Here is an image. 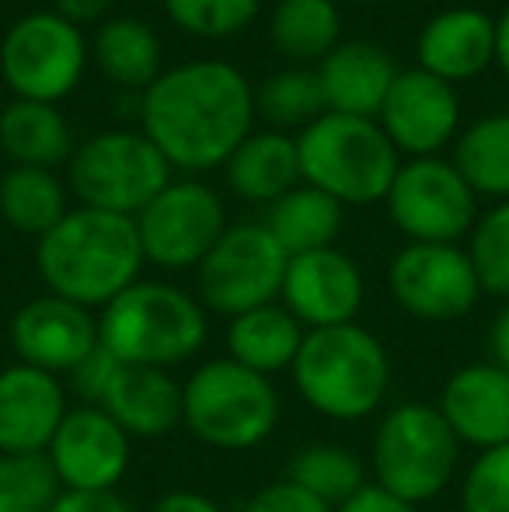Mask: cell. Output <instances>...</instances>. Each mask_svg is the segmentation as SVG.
Masks as SVG:
<instances>
[{
    "instance_id": "cell-18",
    "label": "cell",
    "mask_w": 509,
    "mask_h": 512,
    "mask_svg": "<svg viewBox=\"0 0 509 512\" xmlns=\"http://www.w3.org/2000/svg\"><path fill=\"white\" fill-rule=\"evenodd\" d=\"M67 411L70 391L60 377L25 363L4 366L0 370V453H11V457L46 453Z\"/></svg>"
},
{
    "instance_id": "cell-5",
    "label": "cell",
    "mask_w": 509,
    "mask_h": 512,
    "mask_svg": "<svg viewBox=\"0 0 509 512\" xmlns=\"http://www.w3.org/2000/svg\"><path fill=\"white\" fill-rule=\"evenodd\" d=\"M283 418L276 384L234 359H206L182 380V425L210 450L262 446Z\"/></svg>"
},
{
    "instance_id": "cell-21",
    "label": "cell",
    "mask_w": 509,
    "mask_h": 512,
    "mask_svg": "<svg viewBox=\"0 0 509 512\" xmlns=\"http://www.w3.org/2000/svg\"><path fill=\"white\" fill-rule=\"evenodd\" d=\"M98 408L116 418L129 439H161L182 425V380L171 370L119 363Z\"/></svg>"
},
{
    "instance_id": "cell-44",
    "label": "cell",
    "mask_w": 509,
    "mask_h": 512,
    "mask_svg": "<svg viewBox=\"0 0 509 512\" xmlns=\"http://www.w3.org/2000/svg\"><path fill=\"white\" fill-rule=\"evenodd\" d=\"M496 63L509 77V7L503 11V18H496Z\"/></svg>"
},
{
    "instance_id": "cell-1",
    "label": "cell",
    "mask_w": 509,
    "mask_h": 512,
    "mask_svg": "<svg viewBox=\"0 0 509 512\" xmlns=\"http://www.w3.org/2000/svg\"><path fill=\"white\" fill-rule=\"evenodd\" d=\"M143 136L171 168L210 171L252 136L255 91L224 60H192L171 67L143 91Z\"/></svg>"
},
{
    "instance_id": "cell-26",
    "label": "cell",
    "mask_w": 509,
    "mask_h": 512,
    "mask_svg": "<svg viewBox=\"0 0 509 512\" xmlns=\"http://www.w3.org/2000/svg\"><path fill=\"white\" fill-rule=\"evenodd\" d=\"M342 203L332 196L297 185L283 199L269 206L265 213V230L276 237V244L286 255H307V251L335 248V237L342 234Z\"/></svg>"
},
{
    "instance_id": "cell-35",
    "label": "cell",
    "mask_w": 509,
    "mask_h": 512,
    "mask_svg": "<svg viewBox=\"0 0 509 512\" xmlns=\"http://www.w3.org/2000/svg\"><path fill=\"white\" fill-rule=\"evenodd\" d=\"M164 11L189 35L231 39L255 21L258 0H164Z\"/></svg>"
},
{
    "instance_id": "cell-45",
    "label": "cell",
    "mask_w": 509,
    "mask_h": 512,
    "mask_svg": "<svg viewBox=\"0 0 509 512\" xmlns=\"http://www.w3.org/2000/svg\"><path fill=\"white\" fill-rule=\"evenodd\" d=\"M349 4H387V0H349Z\"/></svg>"
},
{
    "instance_id": "cell-20",
    "label": "cell",
    "mask_w": 509,
    "mask_h": 512,
    "mask_svg": "<svg viewBox=\"0 0 509 512\" xmlns=\"http://www.w3.org/2000/svg\"><path fill=\"white\" fill-rule=\"evenodd\" d=\"M419 70L447 84L478 77L496 60V18L478 7H450L426 21L415 42Z\"/></svg>"
},
{
    "instance_id": "cell-17",
    "label": "cell",
    "mask_w": 509,
    "mask_h": 512,
    "mask_svg": "<svg viewBox=\"0 0 509 512\" xmlns=\"http://www.w3.org/2000/svg\"><path fill=\"white\" fill-rule=\"evenodd\" d=\"M377 126L398 154L436 157L461 126V102L454 84L419 67L401 70L377 112Z\"/></svg>"
},
{
    "instance_id": "cell-33",
    "label": "cell",
    "mask_w": 509,
    "mask_h": 512,
    "mask_svg": "<svg viewBox=\"0 0 509 512\" xmlns=\"http://www.w3.org/2000/svg\"><path fill=\"white\" fill-rule=\"evenodd\" d=\"M468 237V258L482 293L509 300V199L478 216Z\"/></svg>"
},
{
    "instance_id": "cell-13",
    "label": "cell",
    "mask_w": 509,
    "mask_h": 512,
    "mask_svg": "<svg viewBox=\"0 0 509 512\" xmlns=\"http://www.w3.org/2000/svg\"><path fill=\"white\" fill-rule=\"evenodd\" d=\"M394 304L415 321H461L482 300L475 265L457 244H405L387 265Z\"/></svg>"
},
{
    "instance_id": "cell-37",
    "label": "cell",
    "mask_w": 509,
    "mask_h": 512,
    "mask_svg": "<svg viewBox=\"0 0 509 512\" xmlns=\"http://www.w3.org/2000/svg\"><path fill=\"white\" fill-rule=\"evenodd\" d=\"M241 512H335V509L325 506L321 499H314L311 492H304V488L293 485V481L279 478V481H269L265 488H258Z\"/></svg>"
},
{
    "instance_id": "cell-2",
    "label": "cell",
    "mask_w": 509,
    "mask_h": 512,
    "mask_svg": "<svg viewBox=\"0 0 509 512\" xmlns=\"http://www.w3.org/2000/svg\"><path fill=\"white\" fill-rule=\"evenodd\" d=\"M143 244L133 216L70 209L35 244V265L53 297L102 310L140 279Z\"/></svg>"
},
{
    "instance_id": "cell-28",
    "label": "cell",
    "mask_w": 509,
    "mask_h": 512,
    "mask_svg": "<svg viewBox=\"0 0 509 512\" xmlns=\"http://www.w3.org/2000/svg\"><path fill=\"white\" fill-rule=\"evenodd\" d=\"M67 185L46 168H18L14 164L0 178V216L7 227L25 237H46L67 216Z\"/></svg>"
},
{
    "instance_id": "cell-3",
    "label": "cell",
    "mask_w": 509,
    "mask_h": 512,
    "mask_svg": "<svg viewBox=\"0 0 509 512\" xmlns=\"http://www.w3.org/2000/svg\"><path fill=\"white\" fill-rule=\"evenodd\" d=\"M293 391L311 411L332 422H363L387 401L391 356L360 321L314 328L290 366Z\"/></svg>"
},
{
    "instance_id": "cell-32",
    "label": "cell",
    "mask_w": 509,
    "mask_h": 512,
    "mask_svg": "<svg viewBox=\"0 0 509 512\" xmlns=\"http://www.w3.org/2000/svg\"><path fill=\"white\" fill-rule=\"evenodd\" d=\"M258 112L276 126H311L314 119L328 112L325 95H321L318 70H279L258 88L255 98Z\"/></svg>"
},
{
    "instance_id": "cell-29",
    "label": "cell",
    "mask_w": 509,
    "mask_h": 512,
    "mask_svg": "<svg viewBox=\"0 0 509 512\" xmlns=\"http://www.w3.org/2000/svg\"><path fill=\"white\" fill-rule=\"evenodd\" d=\"M342 35L335 0H279L269 21V39L276 53L297 63H321Z\"/></svg>"
},
{
    "instance_id": "cell-25",
    "label": "cell",
    "mask_w": 509,
    "mask_h": 512,
    "mask_svg": "<svg viewBox=\"0 0 509 512\" xmlns=\"http://www.w3.org/2000/svg\"><path fill=\"white\" fill-rule=\"evenodd\" d=\"M227 182L248 203L272 206L300 182L297 140L286 133H252L227 161Z\"/></svg>"
},
{
    "instance_id": "cell-15",
    "label": "cell",
    "mask_w": 509,
    "mask_h": 512,
    "mask_svg": "<svg viewBox=\"0 0 509 512\" xmlns=\"http://www.w3.org/2000/svg\"><path fill=\"white\" fill-rule=\"evenodd\" d=\"M98 317L63 297H35L11 317V349L18 363L53 377H70L98 349Z\"/></svg>"
},
{
    "instance_id": "cell-42",
    "label": "cell",
    "mask_w": 509,
    "mask_h": 512,
    "mask_svg": "<svg viewBox=\"0 0 509 512\" xmlns=\"http://www.w3.org/2000/svg\"><path fill=\"white\" fill-rule=\"evenodd\" d=\"M489 363H496L499 370L509 373V300L489 328Z\"/></svg>"
},
{
    "instance_id": "cell-7",
    "label": "cell",
    "mask_w": 509,
    "mask_h": 512,
    "mask_svg": "<svg viewBox=\"0 0 509 512\" xmlns=\"http://www.w3.org/2000/svg\"><path fill=\"white\" fill-rule=\"evenodd\" d=\"M461 439L436 405L401 401L387 408L370 443V481L408 506H426L450 488Z\"/></svg>"
},
{
    "instance_id": "cell-23",
    "label": "cell",
    "mask_w": 509,
    "mask_h": 512,
    "mask_svg": "<svg viewBox=\"0 0 509 512\" xmlns=\"http://www.w3.org/2000/svg\"><path fill=\"white\" fill-rule=\"evenodd\" d=\"M304 335V324L276 300V304L231 317V324H227V359L272 380L279 373H290Z\"/></svg>"
},
{
    "instance_id": "cell-30",
    "label": "cell",
    "mask_w": 509,
    "mask_h": 512,
    "mask_svg": "<svg viewBox=\"0 0 509 512\" xmlns=\"http://www.w3.org/2000/svg\"><path fill=\"white\" fill-rule=\"evenodd\" d=\"M286 481L300 485L304 492H311L314 499H321L325 506L339 509L342 502H349L363 485H370L367 464L356 450L342 443H307L290 457L286 467Z\"/></svg>"
},
{
    "instance_id": "cell-16",
    "label": "cell",
    "mask_w": 509,
    "mask_h": 512,
    "mask_svg": "<svg viewBox=\"0 0 509 512\" xmlns=\"http://www.w3.org/2000/svg\"><path fill=\"white\" fill-rule=\"evenodd\" d=\"M367 300L363 272L346 251L321 248L293 255L286 262L279 304L290 310L307 331L353 324Z\"/></svg>"
},
{
    "instance_id": "cell-40",
    "label": "cell",
    "mask_w": 509,
    "mask_h": 512,
    "mask_svg": "<svg viewBox=\"0 0 509 512\" xmlns=\"http://www.w3.org/2000/svg\"><path fill=\"white\" fill-rule=\"evenodd\" d=\"M335 512H419V506H408V502H401L398 495L384 492L381 485L370 481V485H363L353 499L342 502Z\"/></svg>"
},
{
    "instance_id": "cell-11",
    "label": "cell",
    "mask_w": 509,
    "mask_h": 512,
    "mask_svg": "<svg viewBox=\"0 0 509 512\" xmlns=\"http://www.w3.org/2000/svg\"><path fill=\"white\" fill-rule=\"evenodd\" d=\"M384 203L408 244H457L478 220V196L461 171L440 157L401 164Z\"/></svg>"
},
{
    "instance_id": "cell-38",
    "label": "cell",
    "mask_w": 509,
    "mask_h": 512,
    "mask_svg": "<svg viewBox=\"0 0 509 512\" xmlns=\"http://www.w3.org/2000/svg\"><path fill=\"white\" fill-rule=\"evenodd\" d=\"M116 370H119V359L98 345V349L91 352V356L67 377L70 380L67 391H74L77 398H81V405H98V401L105 398V391H109Z\"/></svg>"
},
{
    "instance_id": "cell-19",
    "label": "cell",
    "mask_w": 509,
    "mask_h": 512,
    "mask_svg": "<svg viewBox=\"0 0 509 512\" xmlns=\"http://www.w3.org/2000/svg\"><path fill=\"white\" fill-rule=\"evenodd\" d=\"M436 408L461 446H475L482 453L509 443V373L489 359L450 373Z\"/></svg>"
},
{
    "instance_id": "cell-41",
    "label": "cell",
    "mask_w": 509,
    "mask_h": 512,
    "mask_svg": "<svg viewBox=\"0 0 509 512\" xmlns=\"http://www.w3.org/2000/svg\"><path fill=\"white\" fill-rule=\"evenodd\" d=\"M147 512H224V506L203 492L175 488V492H164L161 499H154V506H150Z\"/></svg>"
},
{
    "instance_id": "cell-6",
    "label": "cell",
    "mask_w": 509,
    "mask_h": 512,
    "mask_svg": "<svg viewBox=\"0 0 509 512\" xmlns=\"http://www.w3.org/2000/svg\"><path fill=\"white\" fill-rule=\"evenodd\" d=\"M300 182L342 206H370L387 199L401 157L377 119L325 112L297 136Z\"/></svg>"
},
{
    "instance_id": "cell-8",
    "label": "cell",
    "mask_w": 509,
    "mask_h": 512,
    "mask_svg": "<svg viewBox=\"0 0 509 512\" xmlns=\"http://www.w3.org/2000/svg\"><path fill=\"white\" fill-rule=\"evenodd\" d=\"M70 189L81 206L140 216L150 199L171 185V164L143 133L109 129L91 136L67 161Z\"/></svg>"
},
{
    "instance_id": "cell-34",
    "label": "cell",
    "mask_w": 509,
    "mask_h": 512,
    "mask_svg": "<svg viewBox=\"0 0 509 512\" xmlns=\"http://www.w3.org/2000/svg\"><path fill=\"white\" fill-rule=\"evenodd\" d=\"M60 492L63 488L46 453L35 457L0 453V512H49Z\"/></svg>"
},
{
    "instance_id": "cell-14",
    "label": "cell",
    "mask_w": 509,
    "mask_h": 512,
    "mask_svg": "<svg viewBox=\"0 0 509 512\" xmlns=\"http://www.w3.org/2000/svg\"><path fill=\"white\" fill-rule=\"evenodd\" d=\"M46 460L67 492H119L133 460V439L98 405H77L49 439Z\"/></svg>"
},
{
    "instance_id": "cell-9",
    "label": "cell",
    "mask_w": 509,
    "mask_h": 512,
    "mask_svg": "<svg viewBox=\"0 0 509 512\" xmlns=\"http://www.w3.org/2000/svg\"><path fill=\"white\" fill-rule=\"evenodd\" d=\"M88 53L81 25L56 11H35L7 28L0 42V74L21 102L56 105L81 84Z\"/></svg>"
},
{
    "instance_id": "cell-22",
    "label": "cell",
    "mask_w": 509,
    "mask_h": 512,
    "mask_svg": "<svg viewBox=\"0 0 509 512\" xmlns=\"http://www.w3.org/2000/svg\"><path fill=\"white\" fill-rule=\"evenodd\" d=\"M394 77V60L374 42H339L318 67L328 112L360 119H377Z\"/></svg>"
},
{
    "instance_id": "cell-10",
    "label": "cell",
    "mask_w": 509,
    "mask_h": 512,
    "mask_svg": "<svg viewBox=\"0 0 509 512\" xmlns=\"http://www.w3.org/2000/svg\"><path fill=\"white\" fill-rule=\"evenodd\" d=\"M286 262L290 255L279 248L265 223L227 227L196 269L199 304L224 317L276 304L283 293Z\"/></svg>"
},
{
    "instance_id": "cell-39",
    "label": "cell",
    "mask_w": 509,
    "mask_h": 512,
    "mask_svg": "<svg viewBox=\"0 0 509 512\" xmlns=\"http://www.w3.org/2000/svg\"><path fill=\"white\" fill-rule=\"evenodd\" d=\"M49 512H133V506L119 492H67L63 488Z\"/></svg>"
},
{
    "instance_id": "cell-24",
    "label": "cell",
    "mask_w": 509,
    "mask_h": 512,
    "mask_svg": "<svg viewBox=\"0 0 509 512\" xmlns=\"http://www.w3.org/2000/svg\"><path fill=\"white\" fill-rule=\"evenodd\" d=\"M0 147L18 168H60L74 157L67 115L56 105L14 98L0 112Z\"/></svg>"
},
{
    "instance_id": "cell-31",
    "label": "cell",
    "mask_w": 509,
    "mask_h": 512,
    "mask_svg": "<svg viewBox=\"0 0 509 512\" xmlns=\"http://www.w3.org/2000/svg\"><path fill=\"white\" fill-rule=\"evenodd\" d=\"M454 168L475 196L509 199V115H485L457 136Z\"/></svg>"
},
{
    "instance_id": "cell-27",
    "label": "cell",
    "mask_w": 509,
    "mask_h": 512,
    "mask_svg": "<svg viewBox=\"0 0 509 512\" xmlns=\"http://www.w3.org/2000/svg\"><path fill=\"white\" fill-rule=\"evenodd\" d=\"M91 56L98 70L116 88L147 91L161 70V42L143 21L136 18H109L91 39Z\"/></svg>"
},
{
    "instance_id": "cell-36",
    "label": "cell",
    "mask_w": 509,
    "mask_h": 512,
    "mask_svg": "<svg viewBox=\"0 0 509 512\" xmlns=\"http://www.w3.org/2000/svg\"><path fill=\"white\" fill-rule=\"evenodd\" d=\"M461 512H509V443L482 450L457 488Z\"/></svg>"
},
{
    "instance_id": "cell-4",
    "label": "cell",
    "mask_w": 509,
    "mask_h": 512,
    "mask_svg": "<svg viewBox=\"0 0 509 512\" xmlns=\"http://www.w3.org/2000/svg\"><path fill=\"white\" fill-rule=\"evenodd\" d=\"M210 321L199 297L157 279H136L98 314V342L123 366L175 370L203 352Z\"/></svg>"
},
{
    "instance_id": "cell-43",
    "label": "cell",
    "mask_w": 509,
    "mask_h": 512,
    "mask_svg": "<svg viewBox=\"0 0 509 512\" xmlns=\"http://www.w3.org/2000/svg\"><path fill=\"white\" fill-rule=\"evenodd\" d=\"M112 0H56V14H63L74 25H88V21L105 18Z\"/></svg>"
},
{
    "instance_id": "cell-12",
    "label": "cell",
    "mask_w": 509,
    "mask_h": 512,
    "mask_svg": "<svg viewBox=\"0 0 509 512\" xmlns=\"http://www.w3.org/2000/svg\"><path fill=\"white\" fill-rule=\"evenodd\" d=\"M224 230V203L217 192L199 182H171L136 216L143 258L168 272L199 269Z\"/></svg>"
}]
</instances>
